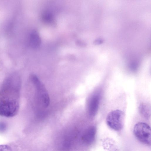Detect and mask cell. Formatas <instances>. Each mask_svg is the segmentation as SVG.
<instances>
[{
  "label": "cell",
  "mask_w": 151,
  "mask_h": 151,
  "mask_svg": "<svg viewBox=\"0 0 151 151\" xmlns=\"http://www.w3.org/2000/svg\"><path fill=\"white\" fill-rule=\"evenodd\" d=\"M21 81L16 73L12 74L3 81L0 88V115L12 117L19 107Z\"/></svg>",
  "instance_id": "1"
},
{
  "label": "cell",
  "mask_w": 151,
  "mask_h": 151,
  "mask_svg": "<svg viewBox=\"0 0 151 151\" xmlns=\"http://www.w3.org/2000/svg\"><path fill=\"white\" fill-rule=\"evenodd\" d=\"M133 133L136 138L142 143L148 145H151V129L148 124L138 122L135 124Z\"/></svg>",
  "instance_id": "2"
},
{
  "label": "cell",
  "mask_w": 151,
  "mask_h": 151,
  "mask_svg": "<svg viewBox=\"0 0 151 151\" xmlns=\"http://www.w3.org/2000/svg\"><path fill=\"white\" fill-rule=\"evenodd\" d=\"M124 113L120 110L112 111L107 116L106 124L112 129L116 131H120L124 126Z\"/></svg>",
  "instance_id": "3"
},
{
  "label": "cell",
  "mask_w": 151,
  "mask_h": 151,
  "mask_svg": "<svg viewBox=\"0 0 151 151\" xmlns=\"http://www.w3.org/2000/svg\"><path fill=\"white\" fill-rule=\"evenodd\" d=\"M31 79L36 89L38 103L43 108L47 107L49 105L50 100L45 86L36 75L32 76Z\"/></svg>",
  "instance_id": "4"
},
{
  "label": "cell",
  "mask_w": 151,
  "mask_h": 151,
  "mask_svg": "<svg viewBox=\"0 0 151 151\" xmlns=\"http://www.w3.org/2000/svg\"><path fill=\"white\" fill-rule=\"evenodd\" d=\"M100 101V96L99 94H95L91 97L88 102V111L89 116L91 117L95 116L98 110Z\"/></svg>",
  "instance_id": "5"
},
{
  "label": "cell",
  "mask_w": 151,
  "mask_h": 151,
  "mask_svg": "<svg viewBox=\"0 0 151 151\" xmlns=\"http://www.w3.org/2000/svg\"><path fill=\"white\" fill-rule=\"evenodd\" d=\"M96 133V129L94 126L89 127L86 131L83 137L84 142L86 144L90 145L94 141Z\"/></svg>",
  "instance_id": "6"
},
{
  "label": "cell",
  "mask_w": 151,
  "mask_h": 151,
  "mask_svg": "<svg viewBox=\"0 0 151 151\" xmlns=\"http://www.w3.org/2000/svg\"><path fill=\"white\" fill-rule=\"evenodd\" d=\"M139 110L140 113L146 118L150 117V107L145 104H142L140 105Z\"/></svg>",
  "instance_id": "7"
},
{
  "label": "cell",
  "mask_w": 151,
  "mask_h": 151,
  "mask_svg": "<svg viewBox=\"0 0 151 151\" xmlns=\"http://www.w3.org/2000/svg\"><path fill=\"white\" fill-rule=\"evenodd\" d=\"M0 151H12L11 148L6 145H0Z\"/></svg>",
  "instance_id": "8"
},
{
  "label": "cell",
  "mask_w": 151,
  "mask_h": 151,
  "mask_svg": "<svg viewBox=\"0 0 151 151\" xmlns=\"http://www.w3.org/2000/svg\"><path fill=\"white\" fill-rule=\"evenodd\" d=\"M6 128V124L2 122H0V132H3L5 131Z\"/></svg>",
  "instance_id": "9"
}]
</instances>
